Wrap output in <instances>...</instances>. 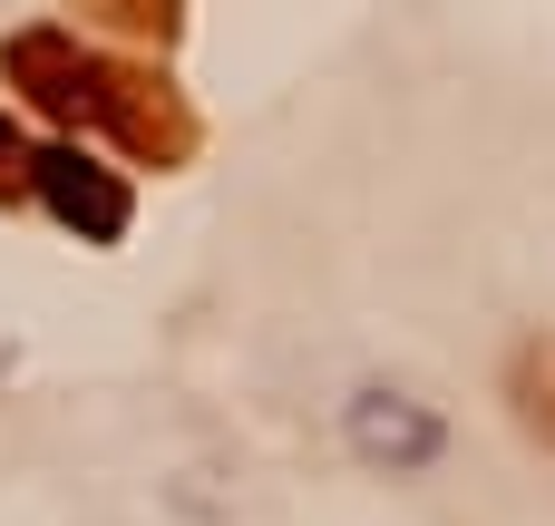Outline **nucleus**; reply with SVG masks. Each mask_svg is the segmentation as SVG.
Here are the masks:
<instances>
[{"label": "nucleus", "instance_id": "obj_1", "mask_svg": "<svg viewBox=\"0 0 555 526\" xmlns=\"http://www.w3.org/2000/svg\"><path fill=\"white\" fill-rule=\"evenodd\" d=\"M507 390H517V420H527V429L555 449V342L517 351V381H507Z\"/></svg>", "mask_w": 555, "mask_h": 526}, {"label": "nucleus", "instance_id": "obj_2", "mask_svg": "<svg viewBox=\"0 0 555 526\" xmlns=\"http://www.w3.org/2000/svg\"><path fill=\"white\" fill-rule=\"evenodd\" d=\"M0 156H10V117H0Z\"/></svg>", "mask_w": 555, "mask_h": 526}]
</instances>
